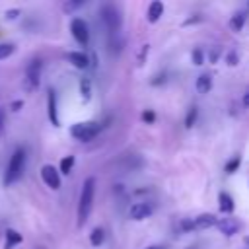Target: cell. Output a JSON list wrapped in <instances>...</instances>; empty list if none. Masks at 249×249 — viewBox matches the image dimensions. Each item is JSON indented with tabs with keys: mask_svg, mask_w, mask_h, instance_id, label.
<instances>
[{
	"mask_svg": "<svg viewBox=\"0 0 249 249\" xmlns=\"http://www.w3.org/2000/svg\"><path fill=\"white\" fill-rule=\"evenodd\" d=\"M243 105L245 107H249V89L245 91V95H243Z\"/></svg>",
	"mask_w": 249,
	"mask_h": 249,
	"instance_id": "cell-32",
	"label": "cell"
},
{
	"mask_svg": "<svg viewBox=\"0 0 249 249\" xmlns=\"http://www.w3.org/2000/svg\"><path fill=\"white\" fill-rule=\"evenodd\" d=\"M152 212H154V208H152V204H148V202H136V204L130 206V218H132V220H144V218H148Z\"/></svg>",
	"mask_w": 249,
	"mask_h": 249,
	"instance_id": "cell-9",
	"label": "cell"
},
{
	"mask_svg": "<svg viewBox=\"0 0 249 249\" xmlns=\"http://www.w3.org/2000/svg\"><path fill=\"white\" fill-rule=\"evenodd\" d=\"M21 105H23V103H21V101H16V103H14V105H12V109H14V111H18V109H19V107H21Z\"/></svg>",
	"mask_w": 249,
	"mask_h": 249,
	"instance_id": "cell-33",
	"label": "cell"
},
{
	"mask_svg": "<svg viewBox=\"0 0 249 249\" xmlns=\"http://www.w3.org/2000/svg\"><path fill=\"white\" fill-rule=\"evenodd\" d=\"M196 117H198V109L193 105L191 109H189V113H187V117H185V126L187 128H191L193 124H195V121H196Z\"/></svg>",
	"mask_w": 249,
	"mask_h": 249,
	"instance_id": "cell-20",
	"label": "cell"
},
{
	"mask_svg": "<svg viewBox=\"0 0 249 249\" xmlns=\"http://www.w3.org/2000/svg\"><path fill=\"white\" fill-rule=\"evenodd\" d=\"M80 88H82V97L84 99H89V80L88 78H82V82H80Z\"/></svg>",
	"mask_w": 249,
	"mask_h": 249,
	"instance_id": "cell-24",
	"label": "cell"
},
{
	"mask_svg": "<svg viewBox=\"0 0 249 249\" xmlns=\"http://www.w3.org/2000/svg\"><path fill=\"white\" fill-rule=\"evenodd\" d=\"M200 19H202L200 16H193L191 19H185V21H183V25H191V23H196V21H200Z\"/></svg>",
	"mask_w": 249,
	"mask_h": 249,
	"instance_id": "cell-28",
	"label": "cell"
},
{
	"mask_svg": "<svg viewBox=\"0 0 249 249\" xmlns=\"http://www.w3.org/2000/svg\"><path fill=\"white\" fill-rule=\"evenodd\" d=\"M41 179H43V183L49 187V189H58L60 187V173L54 169V165H43L41 167Z\"/></svg>",
	"mask_w": 249,
	"mask_h": 249,
	"instance_id": "cell-7",
	"label": "cell"
},
{
	"mask_svg": "<svg viewBox=\"0 0 249 249\" xmlns=\"http://www.w3.org/2000/svg\"><path fill=\"white\" fill-rule=\"evenodd\" d=\"M101 19H103L105 27H107L111 33H117V31L121 29L123 18H121V12H119L113 4H105V6H101Z\"/></svg>",
	"mask_w": 249,
	"mask_h": 249,
	"instance_id": "cell-4",
	"label": "cell"
},
{
	"mask_svg": "<svg viewBox=\"0 0 249 249\" xmlns=\"http://www.w3.org/2000/svg\"><path fill=\"white\" fill-rule=\"evenodd\" d=\"M41 68H43V62L39 58H33L27 68H25V80H23V86L27 91H33L39 88V82H41Z\"/></svg>",
	"mask_w": 249,
	"mask_h": 249,
	"instance_id": "cell-5",
	"label": "cell"
},
{
	"mask_svg": "<svg viewBox=\"0 0 249 249\" xmlns=\"http://www.w3.org/2000/svg\"><path fill=\"white\" fill-rule=\"evenodd\" d=\"M99 130H101V124H97V123H76L70 128V134L80 142H89L91 138L97 136Z\"/></svg>",
	"mask_w": 249,
	"mask_h": 249,
	"instance_id": "cell-3",
	"label": "cell"
},
{
	"mask_svg": "<svg viewBox=\"0 0 249 249\" xmlns=\"http://www.w3.org/2000/svg\"><path fill=\"white\" fill-rule=\"evenodd\" d=\"M212 89V76L210 74H200L196 78V91L198 93H208Z\"/></svg>",
	"mask_w": 249,
	"mask_h": 249,
	"instance_id": "cell-13",
	"label": "cell"
},
{
	"mask_svg": "<svg viewBox=\"0 0 249 249\" xmlns=\"http://www.w3.org/2000/svg\"><path fill=\"white\" fill-rule=\"evenodd\" d=\"M245 12H235L233 16H231V19H230V27L233 29V31H241L243 29V23H245Z\"/></svg>",
	"mask_w": 249,
	"mask_h": 249,
	"instance_id": "cell-16",
	"label": "cell"
},
{
	"mask_svg": "<svg viewBox=\"0 0 249 249\" xmlns=\"http://www.w3.org/2000/svg\"><path fill=\"white\" fill-rule=\"evenodd\" d=\"M216 222H218V218L214 216V214H198L196 218H193V228L195 230H206V228H212V226H216Z\"/></svg>",
	"mask_w": 249,
	"mask_h": 249,
	"instance_id": "cell-10",
	"label": "cell"
},
{
	"mask_svg": "<svg viewBox=\"0 0 249 249\" xmlns=\"http://www.w3.org/2000/svg\"><path fill=\"white\" fill-rule=\"evenodd\" d=\"M228 64H230V66H235V64H237V54H235V53H230V54H228Z\"/></svg>",
	"mask_w": 249,
	"mask_h": 249,
	"instance_id": "cell-27",
	"label": "cell"
},
{
	"mask_svg": "<svg viewBox=\"0 0 249 249\" xmlns=\"http://www.w3.org/2000/svg\"><path fill=\"white\" fill-rule=\"evenodd\" d=\"M218 202H220V210L222 212H233V198L228 193H220L218 195Z\"/></svg>",
	"mask_w": 249,
	"mask_h": 249,
	"instance_id": "cell-15",
	"label": "cell"
},
{
	"mask_svg": "<svg viewBox=\"0 0 249 249\" xmlns=\"http://www.w3.org/2000/svg\"><path fill=\"white\" fill-rule=\"evenodd\" d=\"M16 16H18V10H8L6 12V19H14Z\"/></svg>",
	"mask_w": 249,
	"mask_h": 249,
	"instance_id": "cell-31",
	"label": "cell"
},
{
	"mask_svg": "<svg viewBox=\"0 0 249 249\" xmlns=\"http://www.w3.org/2000/svg\"><path fill=\"white\" fill-rule=\"evenodd\" d=\"M21 233H18L16 230H6V249H12L14 245L21 243Z\"/></svg>",
	"mask_w": 249,
	"mask_h": 249,
	"instance_id": "cell-17",
	"label": "cell"
},
{
	"mask_svg": "<svg viewBox=\"0 0 249 249\" xmlns=\"http://www.w3.org/2000/svg\"><path fill=\"white\" fill-rule=\"evenodd\" d=\"M72 167H74V156H64L60 160V173L68 175L72 171Z\"/></svg>",
	"mask_w": 249,
	"mask_h": 249,
	"instance_id": "cell-19",
	"label": "cell"
},
{
	"mask_svg": "<svg viewBox=\"0 0 249 249\" xmlns=\"http://www.w3.org/2000/svg\"><path fill=\"white\" fill-rule=\"evenodd\" d=\"M183 230H185V231L195 230V228H193V220H185V222H183Z\"/></svg>",
	"mask_w": 249,
	"mask_h": 249,
	"instance_id": "cell-30",
	"label": "cell"
},
{
	"mask_svg": "<svg viewBox=\"0 0 249 249\" xmlns=\"http://www.w3.org/2000/svg\"><path fill=\"white\" fill-rule=\"evenodd\" d=\"M204 62V53H202V49H193V64H196V66H200Z\"/></svg>",
	"mask_w": 249,
	"mask_h": 249,
	"instance_id": "cell-23",
	"label": "cell"
},
{
	"mask_svg": "<svg viewBox=\"0 0 249 249\" xmlns=\"http://www.w3.org/2000/svg\"><path fill=\"white\" fill-rule=\"evenodd\" d=\"M68 60H70V62H72V66H76V68H88V64H89L88 54H86V53H82V51L68 53Z\"/></svg>",
	"mask_w": 249,
	"mask_h": 249,
	"instance_id": "cell-11",
	"label": "cell"
},
{
	"mask_svg": "<svg viewBox=\"0 0 249 249\" xmlns=\"http://www.w3.org/2000/svg\"><path fill=\"white\" fill-rule=\"evenodd\" d=\"M245 243H247V245H249V235H247V237H245Z\"/></svg>",
	"mask_w": 249,
	"mask_h": 249,
	"instance_id": "cell-36",
	"label": "cell"
},
{
	"mask_svg": "<svg viewBox=\"0 0 249 249\" xmlns=\"http://www.w3.org/2000/svg\"><path fill=\"white\" fill-rule=\"evenodd\" d=\"M14 51H16V47L12 43H0V60L2 58H8Z\"/></svg>",
	"mask_w": 249,
	"mask_h": 249,
	"instance_id": "cell-21",
	"label": "cell"
},
{
	"mask_svg": "<svg viewBox=\"0 0 249 249\" xmlns=\"http://www.w3.org/2000/svg\"><path fill=\"white\" fill-rule=\"evenodd\" d=\"M154 119H156L154 111H144V113H142V121H144V123H154Z\"/></svg>",
	"mask_w": 249,
	"mask_h": 249,
	"instance_id": "cell-26",
	"label": "cell"
},
{
	"mask_svg": "<svg viewBox=\"0 0 249 249\" xmlns=\"http://www.w3.org/2000/svg\"><path fill=\"white\" fill-rule=\"evenodd\" d=\"M93 195H95V179L88 177L82 185L80 193V202H78V226H84L86 220L89 218L91 206H93Z\"/></svg>",
	"mask_w": 249,
	"mask_h": 249,
	"instance_id": "cell-1",
	"label": "cell"
},
{
	"mask_svg": "<svg viewBox=\"0 0 249 249\" xmlns=\"http://www.w3.org/2000/svg\"><path fill=\"white\" fill-rule=\"evenodd\" d=\"M218 56H220V49H212V53H210V62H216Z\"/></svg>",
	"mask_w": 249,
	"mask_h": 249,
	"instance_id": "cell-29",
	"label": "cell"
},
{
	"mask_svg": "<svg viewBox=\"0 0 249 249\" xmlns=\"http://www.w3.org/2000/svg\"><path fill=\"white\" fill-rule=\"evenodd\" d=\"M103 239H105L103 228H93V231L89 233V243H91L93 247H99V245L103 243Z\"/></svg>",
	"mask_w": 249,
	"mask_h": 249,
	"instance_id": "cell-18",
	"label": "cell"
},
{
	"mask_svg": "<svg viewBox=\"0 0 249 249\" xmlns=\"http://www.w3.org/2000/svg\"><path fill=\"white\" fill-rule=\"evenodd\" d=\"M2 124H4V111L0 109V132H2Z\"/></svg>",
	"mask_w": 249,
	"mask_h": 249,
	"instance_id": "cell-34",
	"label": "cell"
},
{
	"mask_svg": "<svg viewBox=\"0 0 249 249\" xmlns=\"http://www.w3.org/2000/svg\"><path fill=\"white\" fill-rule=\"evenodd\" d=\"M70 31H72V37H74L80 45H88V43H89V29H88V23H86L82 18H74V19H72Z\"/></svg>",
	"mask_w": 249,
	"mask_h": 249,
	"instance_id": "cell-6",
	"label": "cell"
},
{
	"mask_svg": "<svg viewBox=\"0 0 249 249\" xmlns=\"http://www.w3.org/2000/svg\"><path fill=\"white\" fill-rule=\"evenodd\" d=\"M49 119L54 126H58V117H56V95L54 89H49Z\"/></svg>",
	"mask_w": 249,
	"mask_h": 249,
	"instance_id": "cell-14",
	"label": "cell"
},
{
	"mask_svg": "<svg viewBox=\"0 0 249 249\" xmlns=\"http://www.w3.org/2000/svg\"><path fill=\"white\" fill-rule=\"evenodd\" d=\"M146 249H161V247H156V245H152V247H146Z\"/></svg>",
	"mask_w": 249,
	"mask_h": 249,
	"instance_id": "cell-35",
	"label": "cell"
},
{
	"mask_svg": "<svg viewBox=\"0 0 249 249\" xmlns=\"http://www.w3.org/2000/svg\"><path fill=\"white\" fill-rule=\"evenodd\" d=\"M239 163H241V158H239V156H235L233 160H230L228 165H226V173H235L237 167H239Z\"/></svg>",
	"mask_w": 249,
	"mask_h": 249,
	"instance_id": "cell-22",
	"label": "cell"
},
{
	"mask_svg": "<svg viewBox=\"0 0 249 249\" xmlns=\"http://www.w3.org/2000/svg\"><path fill=\"white\" fill-rule=\"evenodd\" d=\"M84 2H66L64 6H62V10L64 12H72V10H76V8H80Z\"/></svg>",
	"mask_w": 249,
	"mask_h": 249,
	"instance_id": "cell-25",
	"label": "cell"
},
{
	"mask_svg": "<svg viewBox=\"0 0 249 249\" xmlns=\"http://www.w3.org/2000/svg\"><path fill=\"white\" fill-rule=\"evenodd\" d=\"M23 167H25V150H23V148H18V150H14V154H12V158H10L8 165H6L4 185H6V187L14 185V183L21 177Z\"/></svg>",
	"mask_w": 249,
	"mask_h": 249,
	"instance_id": "cell-2",
	"label": "cell"
},
{
	"mask_svg": "<svg viewBox=\"0 0 249 249\" xmlns=\"http://www.w3.org/2000/svg\"><path fill=\"white\" fill-rule=\"evenodd\" d=\"M216 228L224 233V235H233V233H237L239 230H241V224L237 222V220H233V218H224V220H218L216 222Z\"/></svg>",
	"mask_w": 249,
	"mask_h": 249,
	"instance_id": "cell-8",
	"label": "cell"
},
{
	"mask_svg": "<svg viewBox=\"0 0 249 249\" xmlns=\"http://www.w3.org/2000/svg\"><path fill=\"white\" fill-rule=\"evenodd\" d=\"M163 14V4L160 0H154L150 6H148V21L150 23H156Z\"/></svg>",
	"mask_w": 249,
	"mask_h": 249,
	"instance_id": "cell-12",
	"label": "cell"
}]
</instances>
